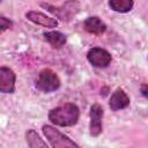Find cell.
<instances>
[{"mask_svg": "<svg viewBox=\"0 0 148 148\" xmlns=\"http://www.w3.org/2000/svg\"><path fill=\"white\" fill-rule=\"evenodd\" d=\"M80 117V110L74 103H66L64 105L57 106L49 112V120L61 127L73 126L77 123Z\"/></svg>", "mask_w": 148, "mask_h": 148, "instance_id": "cell-1", "label": "cell"}, {"mask_svg": "<svg viewBox=\"0 0 148 148\" xmlns=\"http://www.w3.org/2000/svg\"><path fill=\"white\" fill-rule=\"evenodd\" d=\"M60 87L59 76L49 68L42 69L36 80V88L43 92H52L58 90Z\"/></svg>", "mask_w": 148, "mask_h": 148, "instance_id": "cell-2", "label": "cell"}, {"mask_svg": "<svg viewBox=\"0 0 148 148\" xmlns=\"http://www.w3.org/2000/svg\"><path fill=\"white\" fill-rule=\"evenodd\" d=\"M42 131L45 135V138L49 140L50 145L53 148H67V147H79L77 143L72 141L67 135L62 134L58 130H56L51 125H44L42 127Z\"/></svg>", "mask_w": 148, "mask_h": 148, "instance_id": "cell-3", "label": "cell"}, {"mask_svg": "<svg viewBox=\"0 0 148 148\" xmlns=\"http://www.w3.org/2000/svg\"><path fill=\"white\" fill-rule=\"evenodd\" d=\"M87 59L94 67L105 68L110 65L112 57L106 50L102 47H91L87 53Z\"/></svg>", "mask_w": 148, "mask_h": 148, "instance_id": "cell-4", "label": "cell"}, {"mask_svg": "<svg viewBox=\"0 0 148 148\" xmlns=\"http://www.w3.org/2000/svg\"><path fill=\"white\" fill-rule=\"evenodd\" d=\"M90 123H89V133L91 136H98L102 133V118L104 114L103 108L95 103L90 108Z\"/></svg>", "mask_w": 148, "mask_h": 148, "instance_id": "cell-5", "label": "cell"}, {"mask_svg": "<svg viewBox=\"0 0 148 148\" xmlns=\"http://www.w3.org/2000/svg\"><path fill=\"white\" fill-rule=\"evenodd\" d=\"M16 75L14 71L9 67H0V92L13 94L15 91Z\"/></svg>", "mask_w": 148, "mask_h": 148, "instance_id": "cell-6", "label": "cell"}, {"mask_svg": "<svg viewBox=\"0 0 148 148\" xmlns=\"http://www.w3.org/2000/svg\"><path fill=\"white\" fill-rule=\"evenodd\" d=\"M128 105H130V97L121 88H117L110 97V101H109L110 109L112 111H118L127 108Z\"/></svg>", "mask_w": 148, "mask_h": 148, "instance_id": "cell-7", "label": "cell"}, {"mask_svg": "<svg viewBox=\"0 0 148 148\" xmlns=\"http://www.w3.org/2000/svg\"><path fill=\"white\" fill-rule=\"evenodd\" d=\"M25 17L31 21L35 24H39L42 27L45 28H56L58 25V21L53 17H50L40 12H36V10H29L25 13Z\"/></svg>", "mask_w": 148, "mask_h": 148, "instance_id": "cell-8", "label": "cell"}, {"mask_svg": "<svg viewBox=\"0 0 148 148\" xmlns=\"http://www.w3.org/2000/svg\"><path fill=\"white\" fill-rule=\"evenodd\" d=\"M84 29L94 35H101L106 30V24L98 16H90L83 22Z\"/></svg>", "mask_w": 148, "mask_h": 148, "instance_id": "cell-9", "label": "cell"}, {"mask_svg": "<svg viewBox=\"0 0 148 148\" xmlns=\"http://www.w3.org/2000/svg\"><path fill=\"white\" fill-rule=\"evenodd\" d=\"M44 37L49 42V44L52 47H56V49H60L61 46H64L66 44V36L60 31L44 32Z\"/></svg>", "mask_w": 148, "mask_h": 148, "instance_id": "cell-10", "label": "cell"}, {"mask_svg": "<svg viewBox=\"0 0 148 148\" xmlns=\"http://www.w3.org/2000/svg\"><path fill=\"white\" fill-rule=\"evenodd\" d=\"M133 0H109V6L117 13H127L133 8Z\"/></svg>", "mask_w": 148, "mask_h": 148, "instance_id": "cell-11", "label": "cell"}, {"mask_svg": "<svg viewBox=\"0 0 148 148\" xmlns=\"http://www.w3.org/2000/svg\"><path fill=\"white\" fill-rule=\"evenodd\" d=\"M25 138H27V142L28 146L31 148H38V147H47L46 142H44L40 136L38 135V133L35 130H28V132L25 133Z\"/></svg>", "mask_w": 148, "mask_h": 148, "instance_id": "cell-12", "label": "cell"}, {"mask_svg": "<svg viewBox=\"0 0 148 148\" xmlns=\"http://www.w3.org/2000/svg\"><path fill=\"white\" fill-rule=\"evenodd\" d=\"M12 27H13V22L9 18H7L5 16H0V34L6 31L7 29H9Z\"/></svg>", "mask_w": 148, "mask_h": 148, "instance_id": "cell-13", "label": "cell"}, {"mask_svg": "<svg viewBox=\"0 0 148 148\" xmlns=\"http://www.w3.org/2000/svg\"><path fill=\"white\" fill-rule=\"evenodd\" d=\"M141 91H142V95L146 97V96H147V84H143V86L141 87Z\"/></svg>", "mask_w": 148, "mask_h": 148, "instance_id": "cell-14", "label": "cell"}, {"mask_svg": "<svg viewBox=\"0 0 148 148\" xmlns=\"http://www.w3.org/2000/svg\"><path fill=\"white\" fill-rule=\"evenodd\" d=\"M1 1H2V0H0V3H1Z\"/></svg>", "mask_w": 148, "mask_h": 148, "instance_id": "cell-15", "label": "cell"}]
</instances>
